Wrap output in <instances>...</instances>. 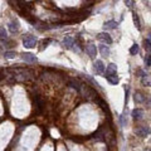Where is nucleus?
Segmentation results:
<instances>
[{"instance_id":"27","label":"nucleus","mask_w":151,"mask_h":151,"mask_svg":"<svg viewBox=\"0 0 151 151\" xmlns=\"http://www.w3.org/2000/svg\"><path fill=\"white\" fill-rule=\"evenodd\" d=\"M137 73L140 74V77H141V78H142V77H145V76H146V73H145V72H144L142 69H139V71H137Z\"/></svg>"},{"instance_id":"8","label":"nucleus","mask_w":151,"mask_h":151,"mask_svg":"<svg viewBox=\"0 0 151 151\" xmlns=\"http://www.w3.org/2000/svg\"><path fill=\"white\" fill-rule=\"evenodd\" d=\"M93 68L96 71V73L98 74H103L105 73V64L102 61H96L95 64H93Z\"/></svg>"},{"instance_id":"18","label":"nucleus","mask_w":151,"mask_h":151,"mask_svg":"<svg viewBox=\"0 0 151 151\" xmlns=\"http://www.w3.org/2000/svg\"><path fill=\"white\" fill-rule=\"evenodd\" d=\"M69 86L72 88H74V90H77V91H81V87H82V84H80V82L76 81V80H71Z\"/></svg>"},{"instance_id":"9","label":"nucleus","mask_w":151,"mask_h":151,"mask_svg":"<svg viewBox=\"0 0 151 151\" xmlns=\"http://www.w3.org/2000/svg\"><path fill=\"white\" fill-rule=\"evenodd\" d=\"M22 58H23V61L28 62V63H35V62H37V57L34 56V54H32V53H23Z\"/></svg>"},{"instance_id":"26","label":"nucleus","mask_w":151,"mask_h":151,"mask_svg":"<svg viewBox=\"0 0 151 151\" xmlns=\"http://www.w3.org/2000/svg\"><path fill=\"white\" fill-rule=\"evenodd\" d=\"M126 122H127V120L125 118V113H123V115L121 116V125L122 126H126Z\"/></svg>"},{"instance_id":"12","label":"nucleus","mask_w":151,"mask_h":151,"mask_svg":"<svg viewBox=\"0 0 151 151\" xmlns=\"http://www.w3.org/2000/svg\"><path fill=\"white\" fill-rule=\"evenodd\" d=\"M8 27H9V30L12 33H18L19 32V23L18 22H15V20H13V22H10L8 24Z\"/></svg>"},{"instance_id":"25","label":"nucleus","mask_w":151,"mask_h":151,"mask_svg":"<svg viewBox=\"0 0 151 151\" xmlns=\"http://www.w3.org/2000/svg\"><path fill=\"white\" fill-rule=\"evenodd\" d=\"M125 3H126V5H127V8L132 9V6H133V0H125Z\"/></svg>"},{"instance_id":"24","label":"nucleus","mask_w":151,"mask_h":151,"mask_svg":"<svg viewBox=\"0 0 151 151\" xmlns=\"http://www.w3.org/2000/svg\"><path fill=\"white\" fill-rule=\"evenodd\" d=\"M0 34H1V39H6L8 34H6V30H5L4 27H1V29H0Z\"/></svg>"},{"instance_id":"3","label":"nucleus","mask_w":151,"mask_h":151,"mask_svg":"<svg viewBox=\"0 0 151 151\" xmlns=\"http://www.w3.org/2000/svg\"><path fill=\"white\" fill-rule=\"evenodd\" d=\"M97 39L99 40V42L106 43V44H111V43H112V38H111V35H110L108 33H106V32H102V33L97 34Z\"/></svg>"},{"instance_id":"21","label":"nucleus","mask_w":151,"mask_h":151,"mask_svg":"<svg viewBox=\"0 0 151 151\" xmlns=\"http://www.w3.org/2000/svg\"><path fill=\"white\" fill-rule=\"evenodd\" d=\"M144 62H145L146 67H150L151 66V54H146L145 58H144Z\"/></svg>"},{"instance_id":"16","label":"nucleus","mask_w":151,"mask_h":151,"mask_svg":"<svg viewBox=\"0 0 151 151\" xmlns=\"http://www.w3.org/2000/svg\"><path fill=\"white\" fill-rule=\"evenodd\" d=\"M133 99H135L136 103H142V102L145 101V96L142 93H140V92H136L135 96H133Z\"/></svg>"},{"instance_id":"6","label":"nucleus","mask_w":151,"mask_h":151,"mask_svg":"<svg viewBox=\"0 0 151 151\" xmlns=\"http://www.w3.org/2000/svg\"><path fill=\"white\" fill-rule=\"evenodd\" d=\"M135 133L140 137H145L150 133V129L147 127V126H141V127H137L135 130Z\"/></svg>"},{"instance_id":"10","label":"nucleus","mask_w":151,"mask_h":151,"mask_svg":"<svg viewBox=\"0 0 151 151\" xmlns=\"http://www.w3.org/2000/svg\"><path fill=\"white\" fill-rule=\"evenodd\" d=\"M144 117V110L141 108H135L132 111V118L135 120V121H140Z\"/></svg>"},{"instance_id":"23","label":"nucleus","mask_w":151,"mask_h":151,"mask_svg":"<svg viewBox=\"0 0 151 151\" xmlns=\"http://www.w3.org/2000/svg\"><path fill=\"white\" fill-rule=\"evenodd\" d=\"M144 44H145V49L147 50V52H151V40L150 39H145Z\"/></svg>"},{"instance_id":"4","label":"nucleus","mask_w":151,"mask_h":151,"mask_svg":"<svg viewBox=\"0 0 151 151\" xmlns=\"http://www.w3.org/2000/svg\"><path fill=\"white\" fill-rule=\"evenodd\" d=\"M62 46L66 49H71V48H73V46H76V40L72 37H66L62 42Z\"/></svg>"},{"instance_id":"2","label":"nucleus","mask_w":151,"mask_h":151,"mask_svg":"<svg viewBox=\"0 0 151 151\" xmlns=\"http://www.w3.org/2000/svg\"><path fill=\"white\" fill-rule=\"evenodd\" d=\"M38 42L37 37L35 35H32V34H28V35H25L23 38V46L25 48H34L35 47V44Z\"/></svg>"},{"instance_id":"19","label":"nucleus","mask_w":151,"mask_h":151,"mask_svg":"<svg viewBox=\"0 0 151 151\" xmlns=\"http://www.w3.org/2000/svg\"><path fill=\"white\" fill-rule=\"evenodd\" d=\"M139 50H140V47H139V44H133V46L130 48V53L132 54V56H136L137 53H139Z\"/></svg>"},{"instance_id":"5","label":"nucleus","mask_w":151,"mask_h":151,"mask_svg":"<svg viewBox=\"0 0 151 151\" xmlns=\"http://www.w3.org/2000/svg\"><path fill=\"white\" fill-rule=\"evenodd\" d=\"M86 53L88 54V57L90 58H95L96 53H97V48H96V46L95 44H92V43L87 44V46H86Z\"/></svg>"},{"instance_id":"14","label":"nucleus","mask_w":151,"mask_h":151,"mask_svg":"<svg viewBox=\"0 0 151 151\" xmlns=\"http://www.w3.org/2000/svg\"><path fill=\"white\" fill-rule=\"evenodd\" d=\"M132 19H133V24H135V27L139 30H141V22H140V18H139V14H137V13H135V12L132 13Z\"/></svg>"},{"instance_id":"20","label":"nucleus","mask_w":151,"mask_h":151,"mask_svg":"<svg viewBox=\"0 0 151 151\" xmlns=\"http://www.w3.org/2000/svg\"><path fill=\"white\" fill-rule=\"evenodd\" d=\"M16 53L15 52H12V50H6V52L4 53V57L6 58V59H13V58H15Z\"/></svg>"},{"instance_id":"28","label":"nucleus","mask_w":151,"mask_h":151,"mask_svg":"<svg viewBox=\"0 0 151 151\" xmlns=\"http://www.w3.org/2000/svg\"><path fill=\"white\" fill-rule=\"evenodd\" d=\"M50 42H52V40H50V39H47V40H44V42H43V46H44V47H47V46H48V44H49Z\"/></svg>"},{"instance_id":"22","label":"nucleus","mask_w":151,"mask_h":151,"mask_svg":"<svg viewBox=\"0 0 151 151\" xmlns=\"http://www.w3.org/2000/svg\"><path fill=\"white\" fill-rule=\"evenodd\" d=\"M142 84L144 86H151V80L149 76H145V77H142Z\"/></svg>"},{"instance_id":"7","label":"nucleus","mask_w":151,"mask_h":151,"mask_svg":"<svg viewBox=\"0 0 151 151\" xmlns=\"http://www.w3.org/2000/svg\"><path fill=\"white\" fill-rule=\"evenodd\" d=\"M34 105H35V107L38 108V111L43 112V110H44V101L40 98V96H38V95L34 96Z\"/></svg>"},{"instance_id":"11","label":"nucleus","mask_w":151,"mask_h":151,"mask_svg":"<svg viewBox=\"0 0 151 151\" xmlns=\"http://www.w3.org/2000/svg\"><path fill=\"white\" fill-rule=\"evenodd\" d=\"M112 74H117V67H116L115 63H110L107 66V69H106V76H112Z\"/></svg>"},{"instance_id":"15","label":"nucleus","mask_w":151,"mask_h":151,"mask_svg":"<svg viewBox=\"0 0 151 151\" xmlns=\"http://www.w3.org/2000/svg\"><path fill=\"white\" fill-rule=\"evenodd\" d=\"M106 78H107V81L110 82L111 84H117L120 82V78L117 77V74H112V76H106Z\"/></svg>"},{"instance_id":"29","label":"nucleus","mask_w":151,"mask_h":151,"mask_svg":"<svg viewBox=\"0 0 151 151\" xmlns=\"http://www.w3.org/2000/svg\"><path fill=\"white\" fill-rule=\"evenodd\" d=\"M145 151H151V149H146V150H145Z\"/></svg>"},{"instance_id":"1","label":"nucleus","mask_w":151,"mask_h":151,"mask_svg":"<svg viewBox=\"0 0 151 151\" xmlns=\"http://www.w3.org/2000/svg\"><path fill=\"white\" fill-rule=\"evenodd\" d=\"M9 76H6L8 83H15V82H24L32 78L33 72L28 68H10L8 69Z\"/></svg>"},{"instance_id":"30","label":"nucleus","mask_w":151,"mask_h":151,"mask_svg":"<svg viewBox=\"0 0 151 151\" xmlns=\"http://www.w3.org/2000/svg\"><path fill=\"white\" fill-rule=\"evenodd\" d=\"M150 40H151V33H150Z\"/></svg>"},{"instance_id":"17","label":"nucleus","mask_w":151,"mask_h":151,"mask_svg":"<svg viewBox=\"0 0 151 151\" xmlns=\"http://www.w3.org/2000/svg\"><path fill=\"white\" fill-rule=\"evenodd\" d=\"M99 52H101L102 57H108L110 56V48L107 46H99Z\"/></svg>"},{"instance_id":"13","label":"nucleus","mask_w":151,"mask_h":151,"mask_svg":"<svg viewBox=\"0 0 151 151\" xmlns=\"http://www.w3.org/2000/svg\"><path fill=\"white\" fill-rule=\"evenodd\" d=\"M117 22H115V20H107L105 24H103V28L105 29H116L117 28Z\"/></svg>"}]
</instances>
